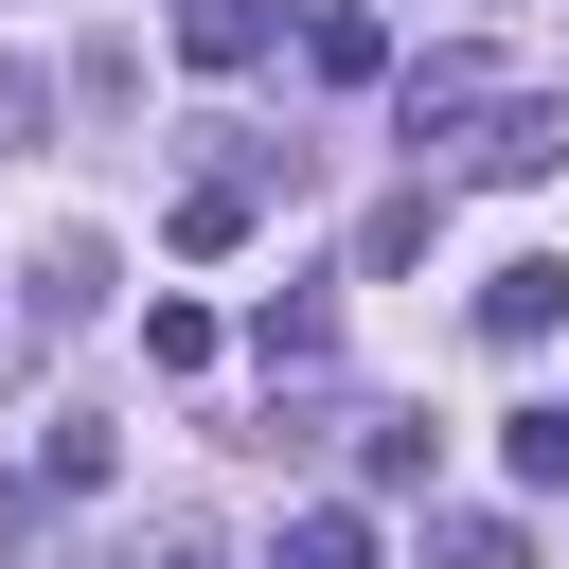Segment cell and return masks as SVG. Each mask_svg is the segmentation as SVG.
I'll return each mask as SVG.
<instances>
[{"label":"cell","mask_w":569,"mask_h":569,"mask_svg":"<svg viewBox=\"0 0 569 569\" xmlns=\"http://www.w3.org/2000/svg\"><path fill=\"white\" fill-rule=\"evenodd\" d=\"M445 160H462V178H551V160H569V89H498Z\"/></svg>","instance_id":"obj_1"},{"label":"cell","mask_w":569,"mask_h":569,"mask_svg":"<svg viewBox=\"0 0 569 569\" xmlns=\"http://www.w3.org/2000/svg\"><path fill=\"white\" fill-rule=\"evenodd\" d=\"M480 107H498V71H480V53H409V71H391V124H409V142H462Z\"/></svg>","instance_id":"obj_2"},{"label":"cell","mask_w":569,"mask_h":569,"mask_svg":"<svg viewBox=\"0 0 569 569\" xmlns=\"http://www.w3.org/2000/svg\"><path fill=\"white\" fill-rule=\"evenodd\" d=\"M551 320H569V267H551V249H516V267H480V338H498V356H533Z\"/></svg>","instance_id":"obj_3"},{"label":"cell","mask_w":569,"mask_h":569,"mask_svg":"<svg viewBox=\"0 0 569 569\" xmlns=\"http://www.w3.org/2000/svg\"><path fill=\"white\" fill-rule=\"evenodd\" d=\"M267 36H284V0H178V53L196 71H267Z\"/></svg>","instance_id":"obj_4"},{"label":"cell","mask_w":569,"mask_h":569,"mask_svg":"<svg viewBox=\"0 0 569 569\" xmlns=\"http://www.w3.org/2000/svg\"><path fill=\"white\" fill-rule=\"evenodd\" d=\"M284 569H391V551H373L356 498H302V516H284Z\"/></svg>","instance_id":"obj_5"},{"label":"cell","mask_w":569,"mask_h":569,"mask_svg":"<svg viewBox=\"0 0 569 569\" xmlns=\"http://www.w3.org/2000/svg\"><path fill=\"white\" fill-rule=\"evenodd\" d=\"M320 338H338V302H320V284H267V320H249V356H267V373H302Z\"/></svg>","instance_id":"obj_6"},{"label":"cell","mask_w":569,"mask_h":569,"mask_svg":"<svg viewBox=\"0 0 569 569\" xmlns=\"http://www.w3.org/2000/svg\"><path fill=\"white\" fill-rule=\"evenodd\" d=\"M356 480H373V498H409V480H427V427H409V409H373V427H356Z\"/></svg>","instance_id":"obj_7"},{"label":"cell","mask_w":569,"mask_h":569,"mask_svg":"<svg viewBox=\"0 0 569 569\" xmlns=\"http://www.w3.org/2000/svg\"><path fill=\"white\" fill-rule=\"evenodd\" d=\"M142 356L160 373H213V302H142Z\"/></svg>","instance_id":"obj_8"},{"label":"cell","mask_w":569,"mask_h":569,"mask_svg":"<svg viewBox=\"0 0 569 569\" xmlns=\"http://www.w3.org/2000/svg\"><path fill=\"white\" fill-rule=\"evenodd\" d=\"M36 480H53V498H89V480H107V427H89V409H53V445H36Z\"/></svg>","instance_id":"obj_9"},{"label":"cell","mask_w":569,"mask_h":569,"mask_svg":"<svg viewBox=\"0 0 569 569\" xmlns=\"http://www.w3.org/2000/svg\"><path fill=\"white\" fill-rule=\"evenodd\" d=\"M498 462H516V480L551 498V480H569V409H516V427H498Z\"/></svg>","instance_id":"obj_10"},{"label":"cell","mask_w":569,"mask_h":569,"mask_svg":"<svg viewBox=\"0 0 569 569\" xmlns=\"http://www.w3.org/2000/svg\"><path fill=\"white\" fill-rule=\"evenodd\" d=\"M142 569H231V551H213V533H160V551H142Z\"/></svg>","instance_id":"obj_11"}]
</instances>
